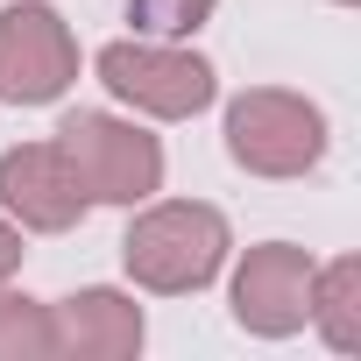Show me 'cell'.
Listing matches in <instances>:
<instances>
[{
  "mask_svg": "<svg viewBox=\"0 0 361 361\" xmlns=\"http://www.w3.org/2000/svg\"><path fill=\"white\" fill-rule=\"evenodd\" d=\"M227 220L220 206H199V199H163L149 213H135V227L121 234V262L142 290L156 298H185V290H206L227 262Z\"/></svg>",
  "mask_w": 361,
  "mask_h": 361,
  "instance_id": "1",
  "label": "cell"
},
{
  "mask_svg": "<svg viewBox=\"0 0 361 361\" xmlns=\"http://www.w3.org/2000/svg\"><path fill=\"white\" fill-rule=\"evenodd\" d=\"M57 149L71 156V170H78V185H85L92 206H142L163 185V142L142 135L135 121L78 106V114H64Z\"/></svg>",
  "mask_w": 361,
  "mask_h": 361,
  "instance_id": "2",
  "label": "cell"
},
{
  "mask_svg": "<svg viewBox=\"0 0 361 361\" xmlns=\"http://www.w3.org/2000/svg\"><path fill=\"white\" fill-rule=\"evenodd\" d=\"M227 156L248 177H305L326 156V114L283 85H255L227 106Z\"/></svg>",
  "mask_w": 361,
  "mask_h": 361,
  "instance_id": "3",
  "label": "cell"
},
{
  "mask_svg": "<svg viewBox=\"0 0 361 361\" xmlns=\"http://www.w3.org/2000/svg\"><path fill=\"white\" fill-rule=\"evenodd\" d=\"M99 85L135 106V114H156V121H192L213 106V64L177 50V43H106L99 50Z\"/></svg>",
  "mask_w": 361,
  "mask_h": 361,
  "instance_id": "4",
  "label": "cell"
},
{
  "mask_svg": "<svg viewBox=\"0 0 361 361\" xmlns=\"http://www.w3.org/2000/svg\"><path fill=\"white\" fill-rule=\"evenodd\" d=\"M71 78H78V43H71L57 8H43V0L0 8V99L50 106L71 92Z\"/></svg>",
  "mask_w": 361,
  "mask_h": 361,
  "instance_id": "5",
  "label": "cell"
},
{
  "mask_svg": "<svg viewBox=\"0 0 361 361\" xmlns=\"http://www.w3.org/2000/svg\"><path fill=\"white\" fill-rule=\"evenodd\" d=\"M312 255L290 241H262L234 269V326L255 340H290L312 326Z\"/></svg>",
  "mask_w": 361,
  "mask_h": 361,
  "instance_id": "6",
  "label": "cell"
},
{
  "mask_svg": "<svg viewBox=\"0 0 361 361\" xmlns=\"http://www.w3.org/2000/svg\"><path fill=\"white\" fill-rule=\"evenodd\" d=\"M0 206L29 234H71L92 199H85L78 170H71V156L57 142H22V149L0 156Z\"/></svg>",
  "mask_w": 361,
  "mask_h": 361,
  "instance_id": "7",
  "label": "cell"
},
{
  "mask_svg": "<svg viewBox=\"0 0 361 361\" xmlns=\"http://www.w3.org/2000/svg\"><path fill=\"white\" fill-rule=\"evenodd\" d=\"M50 333L64 361H128L142 347V305L128 290H71L64 305H50Z\"/></svg>",
  "mask_w": 361,
  "mask_h": 361,
  "instance_id": "8",
  "label": "cell"
},
{
  "mask_svg": "<svg viewBox=\"0 0 361 361\" xmlns=\"http://www.w3.org/2000/svg\"><path fill=\"white\" fill-rule=\"evenodd\" d=\"M312 326H319L340 354L361 347V262H354V255L312 269Z\"/></svg>",
  "mask_w": 361,
  "mask_h": 361,
  "instance_id": "9",
  "label": "cell"
},
{
  "mask_svg": "<svg viewBox=\"0 0 361 361\" xmlns=\"http://www.w3.org/2000/svg\"><path fill=\"white\" fill-rule=\"evenodd\" d=\"M57 333H50V305L22 298L0 283V361H50Z\"/></svg>",
  "mask_w": 361,
  "mask_h": 361,
  "instance_id": "10",
  "label": "cell"
},
{
  "mask_svg": "<svg viewBox=\"0 0 361 361\" xmlns=\"http://www.w3.org/2000/svg\"><path fill=\"white\" fill-rule=\"evenodd\" d=\"M206 15H213V0H128L135 36H192L206 29Z\"/></svg>",
  "mask_w": 361,
  "mask_h": 361,
  "instance_id": "11",
  "label": "cell"
},
{
  "mask_svg": "<svg viewBox=\"0 0 361 361\" xmlns=\"http://www.w3.org/2000/svg\"><path fill=\"white\" fill-rule=\"evenodd\" d=\"M15 269H22V227H15V220H0V283H8Z\"/></svg>",
  "mask_w": 361,
  "mask_h": 361,
  "instance_id": "12",
  "label": "cell"
},
{
  "mask_svg": "<svg viewBox=\"0 0 361 361\" xmlns=\"http://www.w3.org/2000/svg\"><path fill=\"white\" fill-rule=\"evenodd\" d=\"M340 8H354V0H340Z\"/></svg>",
  "mask_w": 361,
  "mask_h": 361,
  "instance_id": "13",
  "label": "cell"
}]
</instances>
